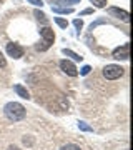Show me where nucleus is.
I'll use <instances>...</instances> for the list:
<instances>
[{"label": "nucleus", "mask_w": 133, "mask_h": 150, "mask_svg": "<svg viewBox=\"0 0 133 150\" xmlns=\"http://www.w3.org/2000/svg\"><path fill=\"white\" fill-rule=\"evenodd\" d=\"M90 70H91V67H90V65H85L83 69L80 70V75H88V74H90Z\"/></svg>", "instance_id": "f3484780"}, {"label": "nucleus", "mask_w": 133, "mask_h": 150, "mask_svg": "<svg viewBox=\"0 0 133 150\" xmlns=\"http://www.w3.org/2000/svg\"><path fill=\"white\" fill-rule=\"evenodd\" d=\"M63 54L67 55V57H70V59L77 60V62H80V60L83 59V57H80L78 54H75V52H72V50H70V48H63Z\"/></svg>", "instance_id": "1a4fd4ad"}, {"label": "nucleus", "mask_w": 133, "mask_h": 150, "mask_svg": "<svg viewBox=\"0 0 133 150\" xmlns=\"http://www.w3.org/2000/svg\"><path fill=\"white\" fill-rule=\"evenodd\" d=\"M73 25H75V27H77V28L80 30V28L83 27V22H82V20H78V18H75V20H73Z\"/></svg>", "instance_id": "a211bd4d"}, {"label": "nucleus", "mask_w": 133, "mask_h": 150, "mask_svg": "<svg viewBox=\"0 0 133 150\" xmlns=\"http://www.w3.org/2000/svg\"><path fill=\"white\" fill-rule=\"evenodd\" d=\"M4 113H5V117L8 118V120H12V122H20L22 118H25L27 110L22 103L8 102L5 107H4Z\"/></svg>", "instance_id": "f257e3e1"}, {"label": "nucleus", "mask_w": 133, "mask_h": 150, "mask_svg": "<svg viewBox=\"0 0 133 150\" xmlns=\"http://www.w3.org/2000/svg\"><path fill=\"white\" fill-rule=\"evenodd\" d=\"M100 23H106V18H98L96 22H93V23L90 25V30H93V28H95L96 25H100Z\"/></svg>", "instance_id": "dca6fc26"}, {"label": "nucleus", "mask_w": 133, "mask_h": 150, "mask_svg": "<svg viewBox=\"0 0 133 150\" xmlns=\"http://www.w3.org/2000/svg\"><path fill=\"white\" fill-rule=\"evenodd\" d=\"M90 2L95 7H98V8H103V7L106 5V0H90Z\"/></svg>", "instance_id": "2eb2a0df"}, {"label": "nucleus", "mask_w": 133, "mask_h": 150, "mask_svg": "<svg viewBox=\"0 0 133 150\" xmlns=\"http://www.w3.org/2000/svg\"><path fill=\"white\" fill-rule=\"evenodd\" d=\"M7 150H22V149H20V147H17V145H10Z\"/></svg>", "instance_id": "4be33fe9"}, {"label": "nucleus", "mask_w": 133, "mask_h": 150, "mask_svg": "<svg viewBox=\"0 0 133 150\" xmlns=\"http://www.w3.org/2000/svg\"><path fill=\"white\" fill-rule=\"evenodd\" d=\"M5 65H7V62H5V59H4L2 52H0V67H5Z\"/></svg>", "instance_id": "aec40b11"}, {"label": "nucleus", "mask_w": 133, "mask_h": 150, "mask_svg": "<svg viewBox=\"0 0 133 150\" xmlns=\"http://www.w3.org/2000/svg\"><path fill=\"white\" fill-rule=\"evenodd\" d=\"M0 4H2V0H0Z\"/></svg>", "instance_id": "b1692460"}, {"label": "nucleus", "mask_w": 133, "mask_h": 150, "mask_svg": "<svg viewBox=\"0 0 133 150\" xmlns=\"http://www.w3.org/2000/svg\"><path fill=\"white\" fill-rule=\"evenodd\" d=\"M33 13H35V17H37V20H38V22H42V23H48V18H47V15H45L43 12L35 10Z\"/></svg>", "instance_id": "9d476101"}, {"label": "nucleus", "mask_w": 133, "mask_h": 150, "mask_svg": "<svg viewBox=\"0 0 133 150\" xmlns=\"http://www.w3.org/2000/svg\"><path fill=\"white\" fill-rule=\"evenodd\" d=\"M55 22H57V25H60L62 28H67V27H68V22L65 20V18H60V17H55Z\"/></svg>", "instance_id": "9b49d317"}, {"label": "nucleus", "mask_w": 133, "mask_h": 150, "mask_svg": "<svg viewBox=\"0 0 133 150\" xmlns=\"http://www.w3.org/2000/svg\"><path fill=\"white\" fill-rule=\"evenodd\" d=\"M103 75L108 80H117V79H120L123 75V69L120 65H106L103 69Z\"/></svg>", "instance_id": "f03ea898"}, {"label": "nucleus", "mask_w": 133, "mask_h": 150, "mask_svg": "<svg viewBox=\"0 0 133 150\" xmlns=\"http://www.w3.org/2000/svg\"><path fill=\"white\" fill-rule=\"evenodd\" d=\"M27 2H30V4H33V5H40V7L43 5L42 0H27Z\"/></svg>", "instance_id": "6ab92c4d"}, {"label": "nucleus", "mask_w": 133, "mask_h": 150, "mask_svg": "<svg viewBox=\"0 0 133 150\" xmlns=\"http://www.w3.org/2000/svg\"><path fill=\"white\" fill-rule=\"evenodd\" d=\"M88 13H93V8H85L82 12V15H88Z\"/></svg>", "instance_id": "412c9836"}, {"label": "nucleus", "mask_w": 133, "mask_h": 150, "mask_svg": "<svg viewBox=\"0 0 133 150\" xmlns=\"http://www.w3.org/2000/svg\"><path fill=\"white\" fill-rule=\"evenodd\" d=\"M60 69L63 70L67 75H70V77H77V75H78L77 67H75L70 60H60Z\"/></svg>", "instance_id": "39448f33"}, {"label": "nucleus", "mask_w": 133, "mask_h": 150, "mask_svg": "<svg viewBox=\"0 0 133 150\" xmlns=\"http://www.w3.org/2000/svg\"><path fill=\"white\" fill-rule=\"evenodd\" d=\"M13 90L18 93V95L22 97V98H30V93H28V90H27L25 87H22V85H15L13 87Z\"/></svg>", "instance_id": "6e6552de"}, {"label": "nucleus", "mask_w": 133, "mask_h": 150, "mask_svg": "<svg viewBox=\"0 0 133 150\" xmlns=\"http://www.w3.org/2000/svg\"><path fill=\"white\" fill-rule=\"evenodd\" d=\"M23 47H20L18 43H7V54L10 55L12 59H20L23 57Z\"/></svg>", "instance_id": "20e7f679"}, {"label": "nucleus", "mask_w": 133, "mask_h": 150, "mask_svg": "<svg viewBox=\"0 0 133 150\" xmlns=\"http://www.w3.org/2000/svg\"><path fill=\"white\" fill-rule=\"evenodd\" d=\"M108 13L110 15H117L118 18H122V20L128 22V17H130V13L125 10H120V8H115V7H112V8H108Z\"/></svg>", "instance_id": "0eeeda50"}, {"label": "nucleus", "mask_w": 133, "mask_h": 150, "mask_svg": "<svg viewBox=\"0 0 133 150\" xmlns=\"http://www.w3.org/2000/svg\"><path fill=\"white\" fill-rule=\"evenodd\" d=\"M77 2H80V0H68V4H77Z\"/></svg>", "instance_id": "5701e85b"}, {"label": "nucleus", "mask_w": 133, "mask_h": 150, "mask_svg": "<svg viewBox=\"0 0 133 150\" xmlns=\"http://www.w3.org/2000/svg\"><path fill=\"white\" fill-rule=\"evenodd\" d=\"M40 35L43 37V42L47 43V45H52L53 40H55V33H53V30H52L50 27L40 28Z\"/></svg>", "instance_id": "423d86ee"}, {"label": "nucleus", "mask_w": 133, "mask_h": 150, "mask_svg": "<svg viewBox=\"0 0 133 150\" xmlns=\"http://www.w3.org/2000/svg\"><path fill=\"white\" fill-rule=\"evenodd\" d=\"M125 150H128V149H125Z\"/></svg>", "instance_id": "393cba45"}, {"label": "nucleus", "mask_w": 133, "mask_h": 150, "mask_svg": "<svg viewBox=\"0 0 133 150\" xmlns=\"http://www.w3.org/2000/svg\"><path fill=\"white\" fill-rule=\"evenodd\" d=\"M113 59L117 60H127L128 57H130V45L128 43H123L122 47H118L113 50Z\"/></svg>", "instance_id": "7ed1b4c3"}, {"label": "nucleus", "mask_w": 133, "mask_h": 150, "mask_svg": "<svg viewBox=\"0 0 133 150\" xmlns=\"http://www.w3.org/2000/svg\"><path fill=\"white\" fill-rule=\"evenodd\" d=\"M53 12H57V13H72L73 8H58V7H52Z\"/></svg>", "instance_id": "f8f14e48"}, {"label": "nucleus", "mask_w": 133, "mask_h": 150, "mask_svg": "<svg viewBox=\"0 0 133 150\" xmlns=\"http://www.w3.org/2000/svg\"><path fill=\"white\" fill-rule=\"evenodd\" d=\"M60 150H82V149H80L78 145H75V144H67V145H63Z\"/></svg>", "instance_id": "4468645a"}, {"label": "nucleus", "mask_w": 133, "mask_h": 150, "mask_svg": "<svg viewBox=\"0 0 133 150\" xmlns=\"http://www.w3.org/2000/svg\"><path fill=\"white\" fill-rule=\"evenodd\" d=\"M78 129H80V130H83V132H91V130H93L90 125H87L85 122H78Z\"/></svg>", "instance_id": "ddd939ff"}]
</instances>
